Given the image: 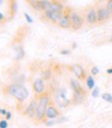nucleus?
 Wrapping results in <instances>:
<instances>
[{
  "instance_id": "f257e3e1",
  "label": "nucleus",
  "mask_w": 112,
  "mask_h": 128,
  "mask_svg": "<svg viewBox=\"0 0 112 128\" xmlns=\"http://www.w3.org/2000/svg\"><path fill=\"white\" fill-rule=\"evenodd\" d=\"M3 93L5 95L12 96L20 104H23V102L27 99L28 95H29L27 88L23 84H20V83H12V84L5 86L3 88Z\"/></svg>"
},
{
  "instance_id": "f03ea898",
  "label": "nucleus",
  "mask_w": 112,
  "mask_h": 128,
  "mask_svg": "<svg viewBox=\"0 0 112 128\" xmlns=\"http://www.w3.org/2000/svg\"><path fill=\"white\" fill-rule=\"evenodd\" d=\"M37 97H38V106H37V110H36L33 121L35 122V124L38 125L40 123L45 122V112L52 100H51V95L47 92H45L41 95H38Z\"/></svg>"
},
{
  "instance_id": "7ed1b4c3",
  "label": "nucleus",
  "mask_w": 112,
  "mask_h": 128,
  "mask_svg": "<svg viewBox=\"0 0 112 128\" xmlns=\"http://www.w3.org/2000/svg\"><path fill=\"white\" fill-rule=\"evenodd\" d=\"M69 17H70V22H71V29L72 30H79L81 29L84 24H85V19L83 16L75 10H71L69 8Z\"/></svg>"
},
{
  "instance_id": "20e7f679",
  "label": "nucleus",
  "mask_w": 112,
  "mask_h": 128,
  "mask_svg": "<svg viewBox=\"0 0 112 128\" xmlns=\"http://www.w3.org/2000/svg\"><path fill=\"white\" fill-rule=\"evenodd\" d=\"M78 81V78H70V87L72 92H73V98H77L75 102H79L80 100H82L86 95V92Z\"/></svg>"
},
{
  "instance_id": "39448f33",
  "label": "nucleus",
  "mask_w": 112,
  "mask_h": 128,
  "mask_svg": "<svg viewBox=\"0 0 112 128\" xmlns=\"http://www.w3.org/2000/svg\"><path fill=\"white\" fill-rule=\"evenodd\" d=\"M98 16V25L107 23L112 19V12L107 8L105 4H96Z\"/></svg>"
},
{
  "instance_id": "423d86ee",
  "label": "nucleus",
  "mask_w": 112,
  "mask_h": 128,
  "mask_svg": "<svg viewBox=\"0 0 112 128\" xmlns=\"http://www.w3.org/2000/svg\"><path fill=\"white\" fill-rule=\"evenodd\" d=\"M84 19H85V24L87 26L91 27L94 25H97L98 24V16H97V7H96V5L87 7V10L85 12Z\"/></svg>"
},
{
  "instance_id": "0eeeda50",
  "label": "nucleus",
  "mask_w": 112,
  "mask_h": 128,
  "mask_svg": "<svg viewBox=\"0 0 112 128\" xmlns=\"http://www.w3.org/2000/svg\"><path fill=\"white\" fill-rule=\"evenodd\" d=\"M37 106H38V97L35 95L33 98L30 100V102L28 103V106L25 108V116L31 120H33L35 117V113L37 110Z\"/></svg>"
},
{
  "instance_id": "6e6552de",
  "label": "nucleus",
  "mask_w": 112,
  "mask_h": 128,
  "mask_svg": "<svg viewBox=\"0 0 112 128\" xmlns=\"http://www.w3.org/2000/svg\"><path fill=\"white\" fill-rule=\"evenodd\" d=\"M64 12H55V10H47L45 12H42L43 14V18L47 21H50L52 24H54V25H57L58 22L60 21V19L62 18V16L64 14Z\"/></svg>"
},
{
  "instance_id": "1a4fd4ad",
  "label": "nucleus",
  "mask_w": 112,
  "mask_h": 128,
  "mask_svg": "<svg viewBox=\"0 0 112 128\" xmlns=\"http://www.w3.org/2000/svg\"><path fill=\"white\" fill-rule=\"evenodd\" d=\"M32 89L34 91L35 95H41L46 92V83L45 80L42 78H37L35 81L32 83Z\"/></svg>"
},
{
  "instance_id": "9d476101",
  "label": "nucleus",
  "mask_w": 112,
  "mask_h": 128,
  "mask_svg": "<svg viewBox=\"0 0 112 128\" xmlns=\"http://www.w3.org/2000/svg\"><path fill=\"white\" fill-rule=\"evenodd\" d=\"M61 113L59 108L56 106L55 103H53L51 101V103L49 104L46 108V112H45V121L46 120H54V119H57L58 117H60Z\"/></svg>"
},
{
  "instance_id": "9b49d317",
  "label": "nucleus",
  "mask_w": 112,
  "mask_h": 128,
  "mask_svg": "<svg viewBox=\"0 0 112 128\" xmlns=\"http://www.w3.org/2000/svg\"><path fill=\"white\" fill-rule=\"evenodd\" d=\"M70 70L73 72V74L75 76L76 78H78L79 81H83V80H85L86 78V72L84 68L80 65V64H72V65L70 66Z\"/></svg>"
},
{
  "instance_id": "f8f14e48",
  "label": "nucleus",
  "mask_w": 112,
  "mask_h": 128,
  "mask_svg": "<svg viewBox=\"0 0 112 128\" xmlns=\"http://www.w3.org/2000/svg\"><path fill=\"white\" fill-rule=\"evenodd\" d=\"M57 26L60 27L61 29H71V22H70V17H69V8H66L65 12L62 16V18L58 22Z\"/></svg>"
},
{
  "instance_id": "ddd939ff",
  "label": "nucleus",
  "mask_w": 112,
  "mask_h": 128,
  "mask_svg": "<svg viewBox=\"0 0 112 128\" xmlns=\"http://www.w3.org/2000/svg\"><path fill=\"white\" fill-rule=\"evenodd\" d=\"M8 17H7V20H12L14 18L15 14L18 12V3L17 0H8Z\"/></svg>"
},
{
  "instance_id": "4468645a",
  "label": "nucleus",
  "mask_w": 112,
  "mask_h": 128,
  "mask_svg": "<svg viewBox=\"0 0 112 128\" xmlns=\"http://www.w3.org/2000/svg\"><path fill=\"white\" fill-rule=\"evenodd\" d=\"M13 50H14V59L15 60H21L24 58L25 56V51H24V48L22 44H15L13 46Z\"/></svg>"
},
{
  "instance_id": "2eb2a0df",
  "label": "nucleus",
  "mask_w": 112,
  "mask_h": 128,
  "mask_svg": "<svg viewBox=\"0 0 112 128\" xmlns=\"http://www.w3.org/2000/svg\"><path fill=\"white\" fill-rule=\"evenodd\" d=\"M85 85H86V87H87V89H89V90H93L95 88L96 83H95V78H94L93 74L86 76V78H85Z\"/></svg>"
},
{
  "instance_id": "dca6fc26",
  "label": "nucleus",
  "mask_w": 112,
  "mask_h": 128,
  "mask_svg": "<svg viewBox=\"0 0 112 128\" xmlns=\"http://www.w3.org/2000/svg\"><path fill=\"white\" fill-rule=\"evenodd\" d=\"M101 97H102V99L104 101H106L108 103H112V94H110V93H103L101 95Z\"/></svg>"
},
{
  "instance_id": "f3484780",
  "label": "nucleus",
  "mask_w": 112,
  "mask_h": 128,
  "mask_svg": "<svg viewBox=\"0 0 112 128\" xmlns=\"http://www.w3.org/2000/svg\"><path fill=\"white\" fill-rule=\"evenodd\" d=\"M99 74H100V69H99V67H98V66H96V65L92 66V68H91V74H93L94 76H98Z\"/></svg>"
},
{
  "instance_id": "a211bd4d",
  "label": "nucleus",
  "mask_w": 112,
  "mask_h": 128,
  "mask_svg": "<svg viewBox=\"0 0 112 128\" xmlns=\"http://www.w3.org/2000/svg\"><path fill=\"white\" fill-rule=\"evenodd\" d=\"M99 95H100V89H99V87H96L95 86V88L92 90V96L96 98V97H98Z\"/></svg>"
},
{
  "instance_id": "6ab92c4d",
  "label": "nucleus",
  "mask_w": 112,
  "mask_h": 128,
  "mask_svg": "<svg viewBox=\"0 0 112 128\" xmlns=\"http://www.w3.org/2000/svg\"><path fill=\"white\" fill-rule=\"evenodd\" d=\"M8 127V122H7L6 119H2L0 120V128H7Z\"/></svg>"
},
{
  "instance_id": "aec40b11",
  "label": "nucleus",
  "mask_w": 112,
  "mask_h": 128,
  "mask_svg": "<svg viewBox=\"0 0 112 128\" xmlns=\"http://www.w3.org/2000/svg\"><path fill=\"white\" fill-rule=\"evenodd\" d=\"M6 21H8V20H7V18L5 17V14L0 12V25H3Z\"/></svg>"
},
{
  "instance_id": "412c9836",
  "label": "nucleus",
  "mask_w": 112,
  "mask_h": 128,
  "mask_svg": "<svg viewBox=\"0 0 112 128\" xmlns=\"http://www.w3.org/2000/svg\"><path fill=\"white\" fill-rule=\"evenodd\" d=\"M105 5L107 8L112 12V0H106V2H105Z\"/></svg>"
},
{
  "instance_id": "4be33fe9",
  "label": "nucleus",
  "mask_w": 112,
  "mask_h": 128,
  "mask_svg": "<svg viewBox=\"0 0 112 128\" xmlns=\"http://www.w3.org/2000/svg\"><path fill=\"white\" fill-rule=\"evenodd\" d=\"M24 17L26 18V21H27L29 24H32V23H33V19H32V18H31V16H30V14H28L27 12L24 14Z\"/></svg>"
},
{
  "instance_id": "5701e85b",
  "label": "nucleus",
  "mask_w": 112,
  "mask_h": 128,
  "mask_svg": "<svg viewBox=\"0 0 112 128\" xmlns=\"http://www.w3.org/2000/svg\"><path fill=\"white\" fill-rule=\"evenodd\" d=\"M70 53H71V51L68 50V49H63V50L60 51V54L61 55H69Z\"/></svg>"
},
{
  "instance_id": "b1692460",
  "label": "nucleus",
  "mask_w": 112,
  "mask_h": 128,
  "mask_svg": "<svg viewBox=\"0 0 112 128\" xmlns=\"http://www.w3.org/2000/svg\"><path fill=\"white\" fill-rule=\"evenodd\" d=\"M12 118V114H11V112H7V114H6V116H5V119L7 120V121H8V120H10Z\"/></svg>"
},
{
  "instance_id": "393cba45",
  "label": "nucleus",
  "mask_w": 112,
  "mask_h": 128,
  "mask_svg": "<svg viewBox=\"0 0 112 128\" xmlns=\"http://www.w3.org/2000/svg\"><path fill=\"white\" fill-rule=\"evenodd\" d=\"M7 112H8L7 110H5V108H2V110H1V116L5 117V116H6V114H7Z\"/></svg>"
},
{
  "instance_id": "a878e982",
  "label": "nucleus",
  "mask_w": 112,
  "mask_h": 128,
  "mask_svg": "<svg viewBox=\"0 0 112 128\" xmlns=\"http://www.w3.org/2000/svg\"><path fill=\"white\" fill-rule=\"evenodd\" d=\"M106 72H107L108 74H112V67H110V68H108V69L106 70Z\"/></svg>"
},
{
  "instance_id": "bb28decb",
  "label": "nucleus",
  "mask_w": 112,
  "mask_h": 128,
  "mask_svg": "<svg viewBox=\"0 0 112 128\" xmlns=\"http://www.w3.org/2000/svg\"><path fill=\"white\" fill-rule=\"evenodd\" d=\"M3 1H4V0H0V6H1V5H2V3H3Z\"/></svg>"
},
{
  "instance_id": "cd10ccee",
  "label": "nucleus",
  "mask_w": 112,
  "mask_h": 128,
  "mask_svg": "<svg viewBox=\"0 0 112 128\" xmlns=\"http://www.w3.org/2000/svg\"><path fill=\"white\" fill-rule=\"evenodd\" d=\"M109 42H112V35L110 36V39H109Z\"/></svg>"
},
{
  "instance_id": "c85d7f7f",
  "label": "nucleus",
  "mask_w": 112,
  "mask_h": 128,
  "mask_svg": "<svg viewBox=\"0 0 112 128\" xmlns=\"http://www.w3.org/2000/svg\"><path fill=\"white\" fill-rule=\"evenodd\" d=\"M1 110H2V108H0V115H1Z\"/></svg>"
}]
</instances>
